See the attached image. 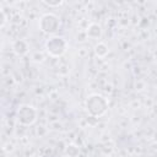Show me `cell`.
<instances>
[{
    "label": "cell",
    "instance_id": "1",
    "mask_svg": "<svg viewBox=\"0 0 157 157\" xmlns=\"http://www.w3.org/2000/svg\"><path fill=\"white\" fill-rule=\"evenodd\" d=\"M45 48L49 54H52L54 56H59L65 52L66 43H65L64 38H61V37H53L45 43Z\"/></svg>",
    "mask_w": 157,
    "mask_h": 157
},
{
    "label": "cell",
    "instance_id": "2",
    "mask_svg": "<svg viewBox=\"0 0 157 157\" xmlns=\"http://www.w3.org/2000/svg\"><path fill=\"white\" fill-rule=\"evenodd\" d=\"M60 25V21L59 18L55 16V15H52V13H47L42 17L40 20V27L44 32H48V33H53L58 29Z\"/></svg>",
    "mask_w": 157,
    "mask_h": 157
},
{
    "label": "cell",
    "instance_id": "3",
    "mask_svg": "<svg viewBox=\"0 0 157 157\" xmlns=\"http://www.w3.org/2000/svg\"><path fill=\"white\" fill-rule=\"evenodd\" d=\"M18 120L22 124H32L36 120V110L29 105H22L18 110Z\"/></svg>",
    "mask_w": 157,
    "mask_h": 157
},
{
    "label": "cell",
    "instance_id": "4",
    "mask_svg": "<svg viewBox=\"0 0 157 157\" xmlns=\"http://www.w3.org/2000/svg\"><path fill=\"white\" fill-rule=\"evenodd\" d=\"M5 23V16H4V13L0 11V26H2Z\"/></svg>",
    "mask_w": 157,
    "mask_h": 157
}]
</instances>
